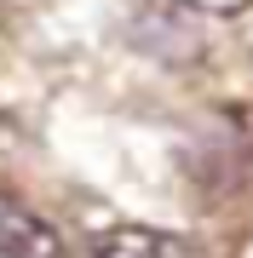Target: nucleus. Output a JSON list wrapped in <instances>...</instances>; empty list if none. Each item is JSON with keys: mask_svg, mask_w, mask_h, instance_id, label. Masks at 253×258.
I'll return each instance as SVG.
<instances>
[{"mask_svg": "<svg viewBox=\"0 0 253 258\" xmlns=\"http://www.w3.org/2000/svg\"><path fill=\"white\" fill-rule=\"evenodd\" d=\"M0 258H64V241L40 212L0 195Z\"/></svg>", "mask_w": 253, "mask_h": 258, "instance_id": "nucleus-1", "label": "nucleus"}, {"mask_svg": "<svg viewBox=\"0 0 253 258\" xmlns=\"http://www.w3.org/2000/svg\"><path fill=\"white\" fill-rule=\"evenodd\" d=\"M92 258H190V247L150 224H115L92 241Z\"/></svg>", "mask_w": 253, "mask_h": 258, "instance_id": "nucleus-2", "label": "nucleus"}, {"mask_svg": "<svg viewBox=\"0 0 253 258\" xmlns=\"http://www.w3.org/2000/svg\"><path fill=\"white\" fill-rule=\"evenodd\" d=\"M167 6H184V12H207V18H242L253 0H167Z\"/></svg>", "mask_w": 253, "mask_h": 258, "instance_id": "nucleus-3", "label": "nucleus"}]
</instances>
